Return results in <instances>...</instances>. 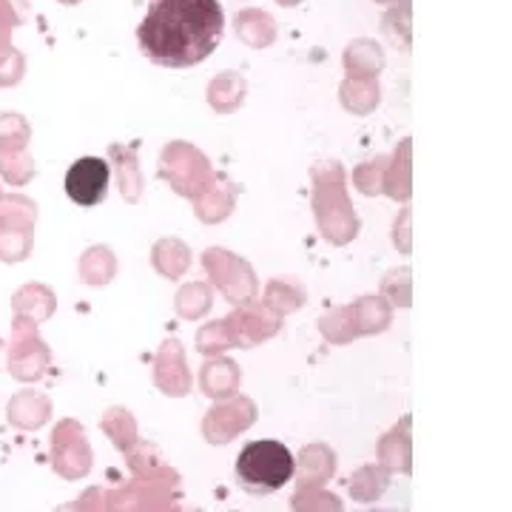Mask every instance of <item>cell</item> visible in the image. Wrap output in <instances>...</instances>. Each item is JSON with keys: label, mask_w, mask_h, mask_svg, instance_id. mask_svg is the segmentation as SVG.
I'll return each instance as SVG.
<instances>
[{"label": "cell", "mask_w": 512, "mask_h": 512, "mask_svg": "<svg viewBox=\"0 0 512 512\" xmlns=\"http://www.w3.org/2000/svg\"><path fill=\"white\" fill-rule=\"evenodd\" d=\"M367 512H393V510H367Z\"/></svg>", "instance_id": "cell-4"}, {"label": "cell", "mask_w": 512, "mask_h": 512, "mask_svg": "<svg viewBox=\"0 0 512 512\" xmlns=\"http://www.w3.org/2000/svg\"><path fill=\"white\" fill-rule=\"evenodd\" d=\"M225 12L220 0H154L137 29L143 55L165 69L197 66L220 46Z\"/></svg>", "instance_id": "cell-1"}, {"label": "cell", "mask_w": 512, "mask_h": 512, "mask_svg": "<svg viewBox=\"0 0 512 512\" xmlns=\"http://www.w3.org/2000/svg\"><path fill=\"white\" fill-rule=\"evenodd\" d=\"M109 180L111 168L103 157H80L66 174V194L77 205L92 208V205H100L106 200Z\"/></svg>", "instance_id": "cell-3"}, {"label": "cell", "mask_w": 512, "mask_h": 512, "mask_svg": "<svg viewBox=\"0 0 512 512\" xmlns=\"http://www.w3.org/2000/svg\"><path fill=\"white\" fill-rule=\"evenodd\" d=\"M234 470H237L239 487L245 493L271 495L291 481L296 461H293V453L282 441L262 439L242 447Z\"/></svg>", "instance_id": "cell-2"}]
</instances>
